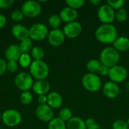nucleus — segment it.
Wrapping results in <instances>:
<instances>
[{
	"instance_id": "obj_1",
	"label": "nucleus",
	"mask_w": 129,
	"mask_h": 129,
	"mask_svg": "<svg viewBox=\"0 0 129 129\" xmlns=\"http://www.w3.org/2000/svg\"><path fill=\"white\" fill-rule=\"evenodd\" d=\"M95 37L101 43L113 44L118 38V32L113 24H101L95 31Z\"/></svg>"
},
{
	"instance_id": "obj_2",
	"label": "nucleus",
	"mask_w": 129,
	"mask_h": 129,
	"mask_svg": "<svg viewBox=\"0 0 129 129\" xmlns=\"http://www.w3.org/2000/svg\"><path fill=\"white\" fill-rule=\"evenodd\" d=\"M120 60V55L113 47H107L104 48L100 54V61L102 65L111 68L118 65Z\"/></svg>"
},
{
	"instance_id": "obj_3",
	"label": "nucleus",
	"mask_w": 129,
	"mask_h": 129,
	"mask_svg": "<svg viewBox=\"0 0 129 129\" xmlns=\"http://www.w3.org/2000/svg\"><path fill=\"white\" fill-rule=\"evenodd\" d=\"M30 75L36 80H44L49 74V67L48 64L42 60H33L29 66Z\"/></svg>"
},
{
	"instance_id": "obj_4",
	"label": "nucleus",
	"mask_w": 129,
	"mask_h": 129,
	"mask_svg": "<svg viewBox=\"0 0 129 129\" xmlns=\"http://www.w3.org/2000/svg\"><path fill=\"white\" fill-rule=\"evenodd\" d=\"M82 84L84 88L90 92H97L102 86V82L99 76L96 73H90L83 76L82 79Z\"/></svg>"
},
{
	"instance_id": "obj_5",
	"label": "nucleus",
	"mask_w": 129,
	"mask_h": 129,
	"mask_svg": "<svg viewBox=\"0 0 129 129\" xmlns=\"http://www.w3.org/2000/svg\"><path fill=\"white\" fill-rule=\"evenodd\" d=\"M33 78L30 73L26 72L19 73L14 79V84L16 87L23 91H29L33 85Z\"/></svg>"
},
{
	"instance_id": "obj_6",
	"label": "nucleus",
	"mask_w": 129,
	"mask_h": 129,
	"mask_svg": "<svg viewBox=\"0 0 129 129\" xmlns=\"http://www.w3.org/2000/svg\"><path fill=\"white\" fill-rule=\"evenodd\" d=\"M48 33L49 30L48 26L41 23H35L29 29V37L32 40H44L45 39L48 38Z\"/></svg>"
},
{
	"instance_id": "obj_7",
	"label": "nucleus",
	"mask_w": 129,
	"mask_h": 129,
	"mask_svg": "<svg viewBox=\"0 0 129 129\" xmlns=\"http://www.w3.org/2000/svg\"><path fill=\"white\" fill-rule=\"evenodd\" d=\"M20 10L23 16H26L29 18H33L41 14L42 6L39 2L30 0L23 2Z\"/></svg>"
},
{
	"instance_id": "obj_8",
	"label": "nucleus",
	"mask_w": 129,
	"mask_h": 129,
	"mask_svg": "<svg viewBox=\"0 0 129 129\" xmlns=\"http://www.w3.org/2000/svg\"><path fill=\"white\" fill-rule=\"evenodd\" d=\"M115 10L106 3L99 7L98 17L103 24H112L115 20Z\"/></svg>"
},
{
	"instance_id": "obj_9",
	"label": "nucleus",
	"mask_w": 129,
	"mask_h": 129,
	"mask_svg": "<svg viewBox=\"0 0 129 129\" xmlns=\"http://www.w3.org/2000/svg\"><path fill=\"white\" fill-rule=\"evenodd\" d=\"M2 122L8 127H14L19 125L22 120L21 114L16 110L10 109L2 114Z\"/></svg>"
},
{
	"instance_id": "obj_10",
	"label": "nucleus",
	"mask_w": 129,
	"mask_h": 129,
	"mask_svg": "<svg viewBox=\"0 0 129 129\" xmlns=\"http://www.w3.org/2000/svg\"><path fill=\"white\" fill-rule=\"evenodd\" d=\"M128 71L127 70L120 65L114 66L110 68L108 77L111 80V82L115 83H119L125 81L128 77Z\"/></svg>"
},
{
	"instance_id": "obj_11",
	"label": "nucleus",
	"mask_w": 129,
	"mask_h": 129,
	"mask_svg": "<svg viewBox=\"0 0 129 129\" xmlns=\"http://www.w3.org/2000/svg\"><path fill=\"white\" fill-rule=\"evenodd\" d=\"M36 117L45 122H49L54 119V111L48 104L39 105L36 110Z\"/></svg>"
},
{
	"instance_id": "obj_12",
	"label": "nucleus",
	"mask_w": 129,
	"mask_h": 129,
	"mask_svg": "<svg viewBox=\"0 0 129 129\" xmlns=\"http://www.w3.org/2000/svg\"><path fill=\"white\" fill-rule=\"evenodd\" d=\"M82 31V26L78 21H73L67 23L63 29L66 37L69 39H75L78 37Z\"/></svg>"
},
{
	"instance_id": "obj_13",
	"label": "nucleus",
	"mask_w": 129,
	"mask_h": 129,
	"mask_svg": "<svg viewBox=\"0 0 129 129\" xmlns=\"http://www.w3.org/2000/svg\"><path fill=\"white\" fill-rule=\"evenodd\" d=\"M65 35L63 32V30L60 29H52L49 31L48 36V40L51 45L57 47L61 45L64 40H65Z\"/></svg>"
},
{
	"instance_id": "obj_14",
	"label": "nucleus",
	"mask_w": 129,
	"mask_h": 129,
	"mask_svg": "<svg viewBox=\"0 0 129 129\" xmlns=\"http://www.w3.org/2000/svg\"><path fill=\"white\" fill-rule=\"evenodd\" d=\"M119 85L111 81L106 82L103 86L104 94L110 99L116 98L119 94Z\"/></svg>"
},
{
	"instance_id": "obj_15",
	"label": "nucleus",
	"mask_w": 129,
	"mask_h": 129,
	"mask_svg": "<svg viewBox=\"0 0 129 129\" xmlns=\"http://www.w3.org/2000/svg\"><path fill=\"white\" fill-rule=\"evenodd\" d=\"M11 34L16 39L21 42L29 38V29L22 24H15L11 28Z\"/></svg>"
},
{
	"instance_id": "obj_16",
	"label": "nucleus",
	"mask_w": 129,
	"mask_h": 129,
	"mask_svg": "<svg viewBox=\"0 0 129 129\" xmlns=\"http://www.w3.org/2000/svg\"><path fill=\"white\" fill-rule=\"evenodd\" d=\"M62 21L66 22L67 23L76 21L78 17V12L76 10L71 8L70 7H66L63 8L59 14Z\"/></svg>"
},
{
	"instance_id": "obj_17",
	"label": "nucleus",
	"mask_w": 129,
	"mask_h": 129,
	"mask_svg": "<svg viewBox=\"0 0 129 129\" xmlns=\"http://www.w3.org/2000/svg\"><path fill=\"white\" fill-rule=\"evenodd\" d=\"M50 83L44 79V80H36L33 85V91L39 95H45L46 94L48 93V91H50Z\"/></svg>"
},
{
	"instance_id": "obj_18",
	"label": "nucleus",
	"mask_w": 129,
	"mask_h": 129,
	"mask_svg": "<svg viewBox=\"0 0 129 129\" xmlns=\"http://www.w3.org/2000/svg\"><path fill=\"white\" fill-rule=\"evenodd\" d=\"M22 52L18 45H11L5 51V55L8 61H17L19 60Z\"/></svg>"
},
{
	"instance_id": "obj_19",
	"label": "nucleus",
	"mask_w": 129,
	"mask_h": 129,
	"mask_svg": "<svg viewBox=\"0 0 129 129\" xmlns=\"http://www.w3.org/2000/svg\"><path fill=\"white\" fill-rule=\"evenodd\" d=\"M47 104L51 109H57L61 107L63 98L60 93L57 91H51L47 96Z\"/></svg>"
},
{
	"instance_id": "obj_20",
	"label": "nucleus",
	"mask_w": 129,
	"mask_h": 129,
	"mask_svg": "<svg viewBox=\"0 0 129 129\" xmlns=\"http://www.w3.org/2000/svg\"><path fill=\"white\" fill-rule=\"evenodd\" d=\"M113 47L117 51H126L129 50V39L126 36H119L113 43Z\"/></svg>"
},
{
	"instance_id": "obj_21",
	"label": "nucleus",
	"mask_w": 129,
	"mask_h": 129,
	"mask_svg": "<svg viewBox=\"0 0 129 129\" xmlns=\"http://www.w3.org/2000/svg\"><path fill=\"white\" fill-rule=\"evenodd\" d=\"M67 129H87L85 120L80 117H73L67 122Z\"/></svg>"
},
{
	"instance_id": "obj_22",
	"label": "nucleus",
	"mask_w": 129,
	"mask_h": 129,
	"mask_svg": "<svg viewBox=\"0 0 129 129\" xmlns=\"http://www.w3.org/2000/svg\"><path fill=\"white\" fill-rule=\"evenodd\" d=\"M101 65L102 64L99 60L91 59L86 63V69L90 73H98V70Z\"/></svg>"
},
{
	"instance_id": "obj_23",
	"label": "nucleus",
	"mask_w": 129,
	"mask_h": 129,
	"mask_svg": "<svg viewBox=\"0 0 129 129\" xmlns=\"http://www.w3.org/2000/svg\"><path fill=\"white\" fill-rule=\"evenodd\" d=\"M48 129H67V123L62 121L60 118H54L48 122Z\"/></svg>"
},
{
	"instance_id": "obj_24",
	"label": "nucleus",
	"mask_w": 129,
	"mask_h": 129,
	"mask_svg": "<svg viewBox=\"0 0 129 129\" xmlns=\"http://www.w3.org/2000/svg\"><path fill=\"white\" fill-rule=\"evenodd\" d=\"M19 48L21 51L22 53H25V54H28L29 51H31L33 47V42H32V39L29 37L23 41L20 42V43L18 45Z\"/></svg>"
},
{
	"instance_id": "obj_25",
	"label": "nucleus",
	"mask_w": 129,
	"mask_h": 129,
	"mask_svg": "<svg viewBox=\"0 0 129 129\" xmlns=\"http://www.w3.org/2000/svg\"><path fill=\"white\" fill-rule=\"evenodd\" d=\"M30 52L34 60H42L45 55V51L40 46H34Z\"/></svg>"
},
{
	"instance_id": "obj_26",
	"label": "nucleus",
	"mask_w": 129,
	"mask_h": 129,
	"mask_svg": "<svg viewBox=\"0 0 129 129\" xmlns=\"http://www.w3.org/2000/svg\"><path fill=\"white\" fill-rule=\"evenodd\" d=\"M58 118H60L64 122H67L73 118V112L69 107H63L60 110Z\"/></svg>"
},
{
	"instance_id": "obj_27",
	"label": "nucleus",
	"mask_w": 129,
	"mask_h": 129,
	"mask_svg": "<svg viewBox=\"0 0 129 129\" xmlns=\"http://www.w3.org/2000/svg\"><path fill=\"white\" fill-rule=\"evenodd\" d=\"M61 19L57 14H52L48 18V24L52 28V29H59V26L61 24Z\"/></svg>"
},
{
	"instance_id": "obj_28",
	"label": "nucleus",
	"mask_w": 129,
	"mask_h": 129,
	"mask_svg": "<svg viewBox=\"0 0 129 129\" xmlns=\"http://www.w3.org/2000/svg\"><path fill=\"white\" fill-rule=\"evenodd\" d=\"M18 60H19V64L23 68H27L32 63L31 57H30V55L29 54L22 53V54L20 55V57Z\"/></svg>"
},
{
	"instance_id": "obj_29",
	"label": "nucleus",
	"mask_w": 129,
	"mask_h": 129,
	"mask_svg": "<svg viewBox=\"0 0 129 129\" xmlns=\"http://www.w3.org/2000/svg\"><path fill=\"white\" fill-rule=\"evenodd\" d=\"M20 102L24 105L29 104L33 101V95L29 91H23L20 96Z\"/></svg>"
},
{
	"instance_id": "obj_30",
	"label": "nucleus",
	"mask_w": 129,
	"mask_h": 129,
	"mask_svg": "<svg viewBox=\"0 0 129 129\" xmlns=\"http://www.w3.org/2000/svg\"><path fill=\"white\" fill-rule=\"evenodd\" d=\"M127 17H128V13L124 8L117 10V11L115 14V19H116L119 22L125 21L127 20Z\"/></svg>"
},
{
	"instance_id": "obj_31",
	"label": "nucleus",
	"mask_w": 129,
	"mask_h": 129,
	"mask_svg": "<svg viewBox=\"0 0 129 129\" xmlns=\"http://www.w3.org/2000/svg\"><path fill=\"white\" fill-rule=\"evenodd\" d=\"M66 4L67 5V7H70L71 8H73L75 10L82 8L84 4L85 1L84 0H67Z\"/></svg>"
},
{
	"instance_id": "obj_32",
	"label": "nucleus",
	"mask_w": 129,
	"mask_h": 129,
	"mask_svg": "<svg viewBox=\"0 0 129 129\" xmlns=\"http://www.w3.org/2000/svg\"><path fill=\"white\" fill-rule=\"evenodd\" d=\"M129 126L127 122L124 119H116L113 122V129H128Z\"/></svg>"
},
{
	"instance_id": "obj_33",
	"label": "nucleus",
	"mask_w": 129,
	"mask_h": 129,
	"mask_svg": "<svg viewBox=\"0 0 129 129\" xmlns=\"http://www.w3.org/2000/svg\"><path fill=\"white\" fill-rule=\"evenodd\" d=\"M107 4L109 5L113 9L119 10V9L123 8L125 2L123 0H108L107 2Z\"/></svg>"
},
{
	"instance_id": "obj_34",
	"label": "nucleus",
	"mask_w": 129,
	"mask_h": 129,
	"mask_svg": "<svg viewBox=\"0 0 129 129\" xmlns=\"http://www.w3.org/2000/svg\"><path fill=\"white\" fill-rule=\"evenodd\" d=\"M86 128L87 129H101V126L99 124H98L95 120L92 118H88L86 120H85Z\"/></svg>"
},
{
	"instance_id": "obj_35",
	"label": "nucleus",
	"mask_w": 129,
	"mask_h": 129,
	"mask_svg": "<svg viewBox=\"0 0 129 129\" xmlns=\"http://www.w3.org/2000/svg\"><path fill=\"white\" fill-rule=\"evenodd\" d=\"M11 19L15 21V22H19L23 20V14L21 11V10H14L11 14Z\"/></svg>"
},
{
	"instance_id": "obj_36",
	"label": "nucleus",
	"mask_w": 129,
	"mask_h": 129,
	"mask_svg": "<svg viewBox=\"0 0 129 129\" xmlns=\"http://www.w3.org/2000/svg\"><path fill=\"white\" fill-rule=\"evenodd\" d=\"M18 69V64L17 61H8L7 63V70L9 73H14Z\"/></svg>"
},
{
	"instance_id": "obj_37",
	"label": "nucleus",
	"mask_w": 129,
	"mask_h": 129,
	"mask_svg": "<svg viewBox=\"0 0 129 129\" xmlns=\"http://www.w3.org/2000/svg\"><path fill=\"white\" fill-rule=\"evenodd\" d=\"M14 4V0H0V8H10Z\"/></svg>"
},
{
	"instance_id": "obj_38",
	"label": "nucleus",
	"mask_w": 129,
	"mask_h": 129,
	"mask_svg": "<svg viewBox=\"0 0 129 129\" xmlns=\"http://www.w3.org/2000/svg\"><path fill=\"white\" fill-rule=\"evenodd\" d=\"M6 70H7V63L4 59L0 58V76H2Z\"/></svg>"
},
{
	"instance_id": "obj_39",
	"label": "nucleus",
	"mask_w": 129,
	"mask_h": 129,
	"mask_svg": "<svg viewBox=\"0 0 129 129\" xmlns=\"http://www.w3.org/2000/svg\"><path fill=\"white\" fill-rule=\"evenodd\" d=\"M109 71H110V68L106 67V66H104V65H101V67H100L99 70H98V73L101 76H108L109 74Z\"/></svg>"
},
{
	"instance_id": "obj_40",
	"label": "nucleus",
	"mask_w": 129,
	"mask_h": 129,
	"mask_svg": "<svg viewBox=\"0 0 129 129\" xmlns=\"http://www.w3.org/2000/svg\"><path fill=\"white\" fill-rule=\"evenodd\" d=\"M47 96L46 95H39L38 98V102L39 104V105H44V104H47Z\"/></svg>"
},
{
	"instance_id": "obj_41",
	"label": "nucleus",
	"mask_w": 129,
	"mask_h": 129,
	"mask_svg": "<svg viewBox=\"0 0 129 129\" xmlns=\"http://www.w3.org/2000/svg\"><path fill=\"white\" fill-rule=\"evenodd\" d=\"M6 22H7L6 17L3 14H0V29H2V27H4L5 26Z\"/></svg>"
},
{
	"instance_id": "obj_42",
	"label": "nucleus",
	"mask_w": 129,
	"mask_h": 129,
	"mask_svg": "<svg viewBox=\"0 0 129 129\" xmlns=\"http://www.w3.org/2000/svg\"><path fill=\"white\" fill-rule=\"evenodd\" d=\"M90 3L91 5H94V6H97V5H98L101 3V1L100 0H91L90 1Z\"/></svg>"
},
{
	"instance_id": "obj_43",
	"label": "nucleus",
	"mask_w": 129,
	"mask_h": 129,
	"mask_svg": "<svg viewBox=\"0 0 129 129\" xmlns=\"http://www.w3.org/2000/svg\"><path fill=\"white\" fill-rule=\"evenodd\" d=\"M126 122H127V123H128V126H129V117H128V120H127Z\"/></svg>"
},
{
	"instance_id": "obj_44",
	"label": "nucleus",
	"mask_w": 129,
	"mask_h": 129,
	"mask_svg": "<svg viewBox=\"0 0 129 129\" xmlns=\"http://www.w3.org/2000/svg\"><path fill=\"white\" fill-rule=\"evenodd\" d=\"M2 117V114H1V113H0V118Z\"/></svg>"
},
{
	"instance_id": "obj_45",
	"label": "nucleus",
	"mask_w": 129,
	"mask_h": 129,
	"mask_svg": "<svg viewBox=\"0 0 129 129\" xmlns=\"http://www.w3.org/2000/svg\"><path fill=\"white\" fill-rule=\"evenodd\" d=\"M0 10H1V8H0Z\"/></svg>"
},
{
	"instance_id": "obj_46",
	"label": "nucleus",
	"mask_w": 129,
	"mask_h": 129,
	"mask_svg": "<svg viewBox=\"0 0 129 129\" xmlns=\"http://www.w3.org/2000/svg\"><path fill=\"white\" fill-rule=\"evenodd\" d=\"M128 129H129V128H128Z\"/></svg>"
},
{
	"instance_id": "obj_47",
	"label": "nucleus",
	"mask_w": 129,
	"mask_h": 129,
	"mask_svg": "<svg viewBox=\"0 0 129 129\" xmlns=\"http://www.w3.org/2000/svg\"></svg>"
},
{
	"instance_id": "obj_48",
	"label": "nucleus",
	"mask_w": 129,
	"mask_h": 129,
	"mask_svg": "<svg viewBox=\"0 0 129 129\" xmlns=\"http://www.w3.org/2000/svg\"><path fill=\"white\" fill-rule=\"evenodd\" d=\"M0 129H1V128H0Z\"/></svg>"
}]
</instances>
